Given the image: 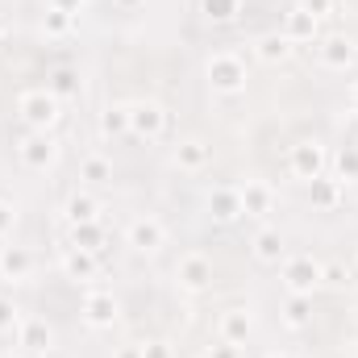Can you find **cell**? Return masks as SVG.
Wrapping results in <instances>:
<instances>
[{
  "label": "cell",
  "mask_w": 358,
  "mask_h": 358,
  "mask_svg": "<svg viewBox=\"0 0 358 358\" xmlns=\"http://www.w3.org/2000/svg\"><path fill=\"white\" fill-rule=\"evenodd\" d=\"M204 80H208V88L217 96H238V92H246V80H250L246 76V59L234 55V50H217L204 63Z\"/></svg>",
  "instance_id": "cell-1"
},
{
  "label": "cell",
  "mask_w": 358,
  "mask_h": 358,
  "mask_svg": "<svg viewBox=\"0 0 358 358\" xmlns=\"http://www.w3.org/2000/svg\"><path fill=\"white\" fill-rule=\"evenodd\" d=\"M17 117L29 125V129H55L59 117H63V100L50 88H29L17 96Z\"/></svg>",
  "instance_id": "cell-2"
},
{
  "label": "cell",
  "mask_w": 358,
  "mask_h": 358,
  "mask_svg": "<svg viewBox=\"0 0 358 358\" xmlns=\"http://www.w3.org/2000/svg\"><path fill=\"white\" fill-rule=\"evenodd\" d=\"M279 279H283L287 296H313L321 283V263L313 255H287L279 263Z\"/></svg>",
  "instance_id": "cell-3"
},
{
  "label": "cell",
  "mask_w": 358,
  "mask_h": 358,
  "mask_svg": "<svg viewBox=\"0 0 358 358\" xmlns=\"http://www.w3.org/2000/svg\"><path fill=\"white\" fill-rule=\"evenodd\" d=\"M59 138L50 134V129H29L21 142H17V159L29 167V171H46V167H55L59 163Z\"/></svg>",
  "instance_id": "cell-4"
},
{
  "label": "cell",
  "mask_w": 358,
  "mask_h": 358,
  "mask_svg": "<svg viewBox=\"0 0 358 358\" xmlns=\"http://www.w3.org/2000/svg\"><path fill=\"white\" fill-rule=\"evenodd\" d=\"M129 134L142 142H159L167 134V108L159 100H138L129 104Z\"/></svg>",
  "instance_id": "cell-5"
},
{
  "label": "cell",
  "mask_w": 358,
  "mask_h": 358,
  "mask_svg": "<svg viewBox=\"0 0 358 358\" xmlns=\"http://www.w3.org/2000/svg\"><path fill=\"white\" fill-rule=\"evenodd\" d=\"M125 246L134 255H159L167 246V225L159 217H134L125 229Z\"/></svg>",
  "instance_id": "cell-6"
},
{
  "label": "cell",
  "mask_w": 358,
  "mask_h": 358,
  "mask_svg": "<svg viewBox=\"0 0 358 358\" xmlns=\"http://www.w3.org/2000/svg\"><path fill=\"white\" fill-rule=\"evenodd\" d=\"M287 167H292V176L296 179H317L325 176V167H329V150L317 142V138H308V142H296L292 146V155H287Z\"/></svg>",
  "instance_id": "cell-7"
},
{
  "label": "cell",
  "mask_w": 358,
  "mask_h": 358,
  "mask_svg": "<svg viewBox=\"0 0 358 358\" xmlns=\"http://www.w3.org/2000/svg\"><path fill=\"white\" fill-rule=\"evenodd\" d=\"M176 283L183 287V292H208V287H213V259H208V255H200V250L179 255Z\"/></svg>",
  "instance_id": "cell-8"
},
{
  "label": "cell",
  "mask_w": 358,
  "mask_h": 358,
  "mask_svg": "<svg viewBox=\"0 0 358 358\" xmlns=\"http://www.w3.org/2000/svg\"><path fill=\"white\" fill-rule=\"evenodd\" d=\"M80 313H84V321L92 329H113L117 317H121V300L113 292H104V287H92L84 296V304H80Z\"/></svg>",
  "instance_id": "cell-9"
},
{
  "label": "cell",
  "mask_w": 358,
  "mask_h": 358,
  "mask_svg": "<svg viewBox=\"0 0 358 358\" xmlns=\"http://www.w3.org/2000/svg\"><path fill=\"white\" fill-rule=\"evenodd\" d=\"M17 346H21L25 355H50V350H55V329H50V321H42V317H21V325H17Z\"/></svg>",
  "instance_id": "cell-10"
},
{
  "label": "cell",
  "mask_w": 358,
  "mask_h": 358,
  "mask_svg": "<svg viewBox=\"0 0 358 358\" xmlns=\"http://www.w3.org/2000/svg\"><path fill=\"white\" fill-rule=\"evenodd\" d=\"M317 55L329 71H346L358 59V42L346 38V34H329V38H317Z\"/></svg>",
  "instance_id": "cell-11"
},
{
  "label": "cell",
  "mask_w": 358,
  "mask_h": 358,
  "mask_svg": "<svg viewBox=\"0 0 358 358\" xmlns=\"http://www.w3.org/2000/svg\"><path fill=\"white\" fill-rule=\"evenodd\" d=\"M238 196H242V217H271L275 213V187L267 179H246L238 187Z\"/></svg>",
  "instance_id": "cell-12"
},
{
  "label": "cell",
  "mask_w": 358,
  "mask_h": 358,
  "mask_svg": "<svg viewBox=\"0 0 358 358\" xmlns=\"http://www.w3.org/2000/svg\"><path fill=\"white\" fill-rule=\"evenodd\" d=\"M171 159H176L179 171L196 176V171H204V167L213 163V146H208L204 138H179L176 150H171Z\"/></svg>",
  "instance_id": "cell-13"
},
{
  "label": "cell",
  "mask_w": 358,
  "mask_h": 358,
  "mask_svg": "<svg viewBox=\"0 0 358 358\" xmlns=\"http://www.w3.org/2000/svg\"><path fill=\"white\" fill-rule=\"evenodd\" d=\"M204 204H208V217L221 221V225H234V221L242 217V196H238V187H229V183H217Z\"/></svg>",
  "instance_id": "cell-14"
},
{
  "label": "cell",
  "mask_w": 358,
  "mask_h": 358,
  "mask_svg": "<svg viewBox=\"0 0 358 358\" xmlns=\"http://www.w3.org/2000/svg\"><path fill=\"white\" fill-rule=\"evenodd\" d=\"M34 275V250L29 246H0V279L8 283H25Z\"/></svg>",
  "instance_id": "cell-15"
},
{
  "label": "cell",
  "mask_w": 358,
  "mask_h": 358,
  "mask_svg": "<svg viewBox=\"0 0 358 358\" xmlns=\"http://www.w3.org/2000/svg\"><path fill=\"white\" fill-rule=\"evenodd\" d=\"M59 263H63V275H67V279H76V283H88V279H96V275H100V259H96V250L63 246Z\"/></svg>",
  "instance_id": "cell-16"
},
{
  "label": "cell",
  "mask_w": 358,
  "mask_h": 358,
  "mask_svg": "<svg viewBox=\"0 0 358 358\" xmlns=\"http://www.w3.org/2000/svg\"><path fill=\"white\" fill-rule=\"evenodd\" d=\"M279 34H283V38H287L292 46H300V42H317V38H321V21H317L313 13H304V8L296 4V8H292V13L283 17V29H279Z\"/></svg>",
  "instance_id": "cell-17"
},
{
  "label": "cell",
  "mask_w": 358,
  "mask_h": 358,
  "mask_svg": "<svg viewBox=\"0 0 358 358\" xmlns=\"http://www.w3.org/2000/svg\"><path fill=\"white\" fill-rule=\"evenodd\" d=\"M250 250H255L259 263H283V259H287V242H283V234H279L275 225H263V229L250 238Z\"/></svg>",
  "instance_id": "cell-18"
},
{
  "label": "cell",
  "mask_w": 358,
  "mask_h": 358,
  "mask_svg": "<svg viewBox=\"0 0 358 358\" xmlns=\"http://www.w3.org/2000/svg\"><path fill=\"white\" fill-rule=\"evenodd\" d=\"M342 196H346V183H342L338 176L308 179V200H313V208H338Z\"/></svg>",
  "instance_id": "cell-19"
},
{
  "label": "cell",
  "mask_w": 358,
  "mask_h": 358,
  "mask_svg": "<svg viewBox=\"0 0 358 358\" xmlns=\"http://www.w3.org/2000/svg\"><path fill=\"white\" fill-rule=\"evenodd\" d=\"M250 329H255V321H250V313H246V308H225V313H221V321H217L221 342H234V346H242V342L250 338Z\"/></svg>",
  "instance_id": "cell-20"
},
{
  "label": "cell",
  "mask_w": 358,
  "mask_h": 358,
  "mask_svg": "<svg viewBox=\"0 0 358 358\" xmlns=\"http://www.w3.org/2000/svg\"><path fill=\"white\" fill-rule=\"evenodd\" d=\"M63 217L67 225H88V221H100V200L92 192H71L67 204H63Z\"/></svg>",
  "instance_id": "cell-21"
},
{
  "label": "cell",
  "mask_w": 358,
  "mask_h": 358,
  "mask_svg": "<svg viewBox=\"0 0 358 358\" xmlns=\"http://www.w3.org/2000/svg\"><path fill=\"white\" fill-rule=\"evenodd\" d=\"M279 317H283L287 329H308L313 325V296H287Z\"/></svg>",
  "instance_id": "cell-22"
},
{
  "label": "cell",
  "mask_w": 358,
  "mask_h": 358,
  "mask_svg": "<svg viewBox=\"0 0 358 358\" xmlns=\"http://www.w3.org/2000/svg\"><path fill=\"white\" fill-rule=\"evenodd\" d=\"M255 55H259L263 63H271V67H275V63H287V59H292V42H287L283 34H263V38L255 42Z\"/></svg>",
  "instance_id": "cell-23"
},
{
  "label": "cell",
  "mask_w": 358,
  "mask_h": 358,
  "mask_svg": "<svg viewBox=\"0 0 358 358\" xmlns=\"http://www.w3.org/2000/svg\"><path fill=\"white\" fill-rule=\"evenodd\" d=\"M80 179L100 187V183H113V159L108 155H84L80 159Z\"/></svg>",
  "instance_id": "cell-24"
},
{
  "label": "cell",
  "mask_w": 358,
  "mask_h": 358,
  "mask_svg": "<svg viewBox=\"0 0 358 358\" xmlns=\"http://www.w3.org/2000/svg\"><path fill=\"white\" fill-rule=\"evenodd\" d=\"M100 134L104 138H125L129 134V104H108L100 113Z\"/></svg>",
  "instance_id": "cell-25"
},
{
  "label": "cell",
  "mask_w": 358,
  "mask_h": 358,
  "mask_svg": "<svg viewBox=\"0 0 358 358\" xmlns=\"http://www.w3.org/2000/svg\"><path fill=\"white\" fill-rule=\"evenodd\" d=\"M200 13H204V21H213V25H229V21H238L242 0H200Z\"/></svg>",
  "instance_id": "cell-26"
},
{
  "label": "cell",
  "mask_w": 358,
  "mask_h": 358,
  "mask_svg": "<svg viewBox=\"0 0 358 358\" xmlns=\"http://www.w3.org/2000/svg\"><path fill=\"white\" fill-rule=\"evenodd\" d=\"M71 246H80V250H100V246H104V225H100V221L71 225Z\"/></svg>",
  "instance_id": "cell-27"
},
{
  "label": "cell",
  "mask_w": 358,
  "mask_h": 358,
  "mask_svg": "<svg viewBox=\"0 0 358 358\" xmlns=\"http://www.w3.org/2000/svg\"><path fill=\"white\" fill-rule=\"evenodd\" d=\"M76 29V17L71 13H59V8H46L42 13V34L46 38H67Z\"/></svg>",
  "instance_id": "cell-28"
},
{
  "label": "cell",
  "mask_w": 358,
  "mask_h": 358,
  "mask_svg": "<svg viewBox=\"0 0 358 358\" xmlns=\"http://www.w3.org/2000/svg\"><path fill=\"white\" fill-rule=\"evenodd\" d=\"M50 92H55L59 100H71V96H80V80H76V71L59 67V71L50 76Z\"/></svg>",
  "instance_id": "cell-29"
},
{
  "label": "cell",
  "mask_w": 358,
  "mask_h": 358,
  "mask_svg": "<svg viewBox=\"0 0 358 358\" xmlns=\"http://www.w3.org/2000/svg\"><path fill=\"white\" fill-rule=\"evenodd\" d=\"M21 325V308L13 304V296H0V334H17Z\"/></svg>",
  "instance_id": "cell-30"
},
{
  "label": "cell",
  "mask_w": 358,
  "mask_h": 358,
  "mask_svg": "<svg viewBox=\"0 0 358 358\" xmlns=\"http://www.w3.org/2000/svg\"><path fill=\"white\" fill-rule=\"evenodd\" d=\"M338 179H342V183H355L358 179V150L355 146H346V150L338 155Z\"/></svg>",
  "instance_id": "cell-31"
},
{
  "label": "cell",
  "mask_w": 358,
  "mask_h": 358,
  "mask_svg": "<svg viewBox=\"0 0 358 358\" xmlns=\"http://www.w3.org/2000/svg\"><path fill=\"white\" fill-rule=\"evenodd\" d=\"M13 229H17V208L8 200H0V242H8Z\"/></svg>",
  "instance_id": "cell-32"
},
{
  "label": "cell",
  "mask_w": 358,
  "mask_h": 358,
  "mask_svg": "<svg viewBox=\"0 0 358 358\" xmlns=\"http://www.w3.org/2000/svg\"><path fill=\"white\" fill-rule=\"evenodd\" d=\"M300 8H304V13H313L317 21H325V17H334L338 0H300Z\"/></svg>",
  "instance_id": "cell-33"
},
{
  "label": "cell",
  "mask_w": 358,
  "mask_h": 358,
  "mask_svg": "<svg viewBox=\"0 0 358 358\" xmlns=\"http://www.w3.org/2000/svg\"><path fill=\"white\" fill-rule=\"evenodd\" d=\"M142 358H176V350H171V342L155 338V342H142Z\"/></svg>",
  "instance_id": "cell-34"
},
{
  "label": "cell",
  "mask_w": 358,
  "mask_h": 358,
  "mask_svg": "<svg viewBox=\"0 0 358 358\" xmlns=\"http://www.w3.org/2000/svg\"><path fill=\"white\" fill-rule=\"evenodd\" d=\"M350 279V271L342 267V263H329V267H321V283H334V287H342Z\"/></svg>",
  "instance_id": "cell-35"
},
{
  "label": "cell",
  "mask_w": 358,
  "mask_h": 358,
  "mask_svg": "<svg viewBox=\"0 0 358 358\" xmlns=\"http://www.w3.org/2000/svg\"><path fill=\"white\" fill-rule=\"evenodd\" d=\"M204 358H242V346H234V342H217Z\"/></svg>",
  "instance_id": "cell-36"
},
{
  "label": "cell",
  "mask_w": 358,
  "mask_h": 358,
  "mask_svg": "<svg viewBox=\"0 0 358 358\" xmlns=\"http://www.w3.org/2000/svg\"><path fill=\"white\" fill-rule=\"evenodd\" d=\"M46 8H59V13H71V17H76V13L84 8V0H46Z\"/></svg>",
  "instance_id": "cell-37"
},
{
  "label": "cell",
  "mask_w": 358,
  "mask_h": 358,
  "mask_svg": "<svg viewBox=\"0 0 358 358\" xmlns=\"http://www.w3.org/2000/svg\"><path fill=\"white\" fill-rule=\"evenodd\" d=\"M113 358H142V342H129V346H117Z\"/></svg>",
  "instance_id": "cell-38"
},
{
  "label": "cell",
  "mask_w": 358,
  "mask_h": 358,
  "mask_svg": "<svg viewBox=\"0 0 358 358\" xmlns=\"http://www.w3.org/2000/svg\"><path fill=\"white\" fill-rule=\"evenodd\" d=\"M113 4H117V8H125V13H129V8H138V4H146V0H113Z\"/></svg>",
  "instance_id": "cell-39"
},
{
  "label": "cell",
  "mask_w": 358,
  "mask_h": 358,
  "mask_svg": "<svg viewBox=\"0 0 358 358\" xmlns=\"http://www.w3.org/2000/svg\"><path fill=\"white\" fill-rule=\"evenodd\" d=\"M350 113H358V80L350 84Z\"/></svg>",
  "instance_id": "cell-40"
},
{
  "label": "cell",
  "mask_w": 358,
  "mask_h": 358,
  "mask_svg": "<svg viewBox=\"0 0 358 358\" xmlns=\"http://www.w3.org/2000/svg\"><path fill=\"white\" fill-rule=\"evenodd\" d=\"M0 358H29L25 350H0Z\"/></svg>",
  "instance_id": "cell-41"
},
{
  "label": "cell",
  "mask_w": 358,
  "mask_h": 358,
  "mask_svg": "<svg viewBox=\"0 0 358 358\" xmlns=\"http://www.w3.org/2000/svg\"><path fill=\"white\" fill-rule=\"evenodd\" d=\"M4 34H8V25H4V21H0V46H4Z\"/></svg>",
  "instance_id": "cell-42"
},
{
  "label": "cell",
  "mask_w": 358,
  "mask_h": 358,
  "mask_svg": "<svg viewBox=\"0 0 358 358\" xmlns=\"http://www.w3.org/2000/svg\"><path fill=\"white\" fill-rule=\"evenodd\" d=\"M271 358H292V355H271Z\"/></svg>",
  "instance_id": "cell-43"
},
{
  "label": "cell",
  "mask_w": 358,
  "mask_h": 358,
  "mask_svg": "<svg viewBox=\"0 0 358 358\" xmlns=\"http://www.w3.org/2000/svg\"><path fill=\"white\" fill-rule=\"evenodd\" d=\"M355 271H358V255H355Z\"/></svg>",
  "instance_id": "cell-44"
},
{
  "label": "cell",
  "mask_w": 358,
  "mask_h": 358,
  "mask_svg": "<svg viewBox=\"0 0 358 358\" xmlns=\"http://www.w3.org/2000/svg\"><path fill=\"white\" fill-rule=\"evenodd\" d=\"M355 150H358V146H355Z\"/></svg>",
  "instance_id": "cell-45"
}]
</instances>
